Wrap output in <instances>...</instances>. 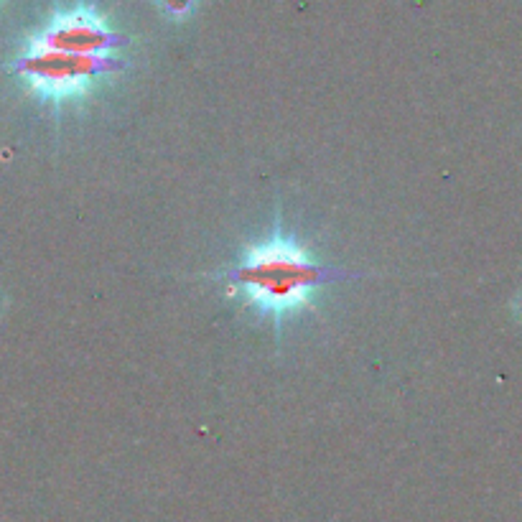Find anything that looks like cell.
I'll use <instances>...</instances> for the list:
<instances>
[{"label": "cell", "instance_id": "cell-2", "mask_svg": "<svg viewBox=\"0 0 522 522\" xmlns=\"http://www.w3.org/2000/svg\"><path fill=\"white\" fill-rule=\"evenodd\" d=\"M349 278H362V273H347L319 263L281 232L247 247L240 263L222 273V281L235 286L250 306L276 319L309 304L319 288Z\"/></svg>", "mask_w": 522, "mask_h": 522}, {"label": "cell", "instance_id": "cell-4", "mask_svg": "<svg viewBox=\"0 0 522 522\" xmlns=\"http://www.w3.org/2000/svg\"><path fill=\"white\" fill-rule=\"evenodd\" d=\"M515 309H517V314H520V319H522V298H517Z\"/></svg>", "mask_w": 522, "mask_h": 522}, {"label": "cell", "instance_id": "cell-1", "mask_svg": "<svg viewBox=\"0 0 522 522\" xmlns=\"http://www.w3.org/2000/svg\"><path fill=\"white\" fill-rule=\"evenodd\" d=\"M125 44L97 8L74 3L57 11L29 39L16 72L34 95L49 102L77 100L100 79L120 72L118 49Z\"/></svg>", "mask_w": 522, "mask_h": 522}, {"label": "cell", "instance_id": "cell-3", "mask_svg": "<svg viewBox=\"0 0 522 522\" xmlns=\"http://www.w3.org/2000/svg\"><path fill=\"white\" fill-rule=\"evenodd\" d=\"M156 6L169 21H186L197 11V0H156Z\"/></svg>", "mask_w": 522, "mask_h": 522}]
</instances>
